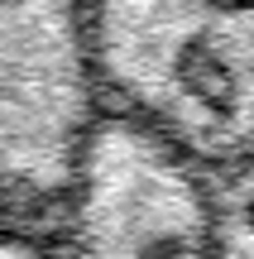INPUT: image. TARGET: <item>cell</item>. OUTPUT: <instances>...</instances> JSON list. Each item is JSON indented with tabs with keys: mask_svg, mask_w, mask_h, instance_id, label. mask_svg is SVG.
<instances>
[{
	"mask_svg": "<svg viewBox=\"0 0 254 259\" xmlns=\"http://www.w3.org/2000/svg\"><path fill=\"white\" fill-rule=\"evenodd\" d=\"M101 115L201 173H254V0H91Z\"/></svg>",
	"mask_w": 254,
	"mask_h": 259,
	"instance_id": "1",
	"label": "cell"
},
{
	"mask_svg": "<svg viewBox=\"0 0 254 259\" xmlns=\"http://www.w3.org/2000/svg\"><path fill=\"white\" fill-rule=\"evenodd\" d=\"M86 19L91 0H0V192L29 226L63 206L101 120Z\"/></svg>",
	"mask_w": 254,
	"mask_h": 259,
	"instance_id": "2",
	"label": "cell"
},
{
	"mask_svg": "<svg viewBox=\"0 0 254 259\" xmlns=\"http://www.w3.org/2000/svg\"><path fill=\"white\" fill-rule=\"evenodd\" d=\"M58 216L63 259H226L207 173L115 115L96 120Z\"/></svg>",
	"mask_w": 254,
	"mask_h": 259,
	"instance_id": "3",
	"label": "cell"
},
{
	"mask_svg": "<svg viewBox=\"0 0 254 259\" xmlns=\"http://www.w3.org/2000/svg\"><path fill=\"white\" fill-rule=\"evenodd\" d=\"M0 259H63L58 254V240L38 235L29 221H0Z\"/></svg>",
	"mask_w": 254,
	"mask_h": 259,
	"instance_id": "4",
	"label": "cell"
},
{
	"mask_svg": "<svg viewBox=\"0 0 254 259\" xmlns=\"http://www.w3.org/2000/svg\"><path fill=\"white\" fill-rule=\"evenodd\" d=\"M5 216H10V206H5V192H0V221H5ZM10 221H15V216H10Z\"/></svg>",
	"mask_w": 254,
	"mask_h": 259,
	"instance_id": "5",
	"label": "cell"
},
{
	"mask_svg": "<svg viewBox=\"0 0 254 259\" xmlns=\"http://www.w3.org/2000/svg\"><path fill=\"white\" fill-rule=\"evenodd\" d=\"M249 178H254V173H249Z\"/></svg>",
	"mask_w": 254,
	"mask_h": 259,
	"instance_id": "6",
	"label": "cell"
}]
</instances>
